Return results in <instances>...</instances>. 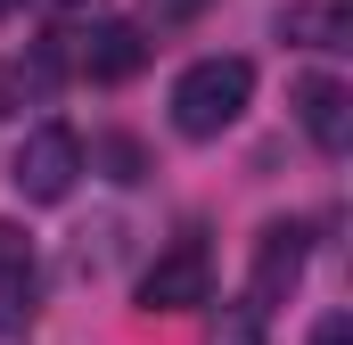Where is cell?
Listing matches in <instances>:
<instances>
[{"label": "cell", "mask_w": 353, "mask_h": 345, "mask_svg": "<svg viewBox=\"0 0 353 345\" xmlns=\"http://www.w3.org/2000/svg\"><path fill=\"white\" fill-rule=\"evenodd\" d=\"M247 99H255V66L247 58H197V66H181V83H173V132L222 140L247 115Z\"/></svg>", "instance_id": "cell-1"}, {"label": "cell", "mask_w": 353, "mask_h": 345, "mask_svg": "<svg viewBox=\"0 0 353 345\" xmlns=\"http://www.w3.org/2000/svg\"><path fill=\"white\" fill-rule=\"evenodd\" d=\"M74 172H83V140H74V124H33L25 148H17V165H8V181H17L25 206H58V197L74 189Z\"/></svg>", "instance_id": "cell-2"}, {"label": "cell", "mask_w": 353, "mask_h": 345, "mask_svg": "<svg viewBox=\"0 0 353 345\" xmlns=\"http://www.w3.org/2000/svg\"><path fill=\"white\" fill-rule=\"evenodd\" d=\"M197 304H214V255L181 239L140 271V313H197Z\"/></svg>", "instance_id": "cell-3"}, {"label": "cell", "mask_w": 353, "mask_h": 345, "mask_svg": "<svg viewBox=\"0 0 353 345\" xmlns=\"http://www.w3.org/2000/svg\"><path fill=\"white\" fill-rule=\"evenodd\" d=\"M296 279H304V222H263V230H255V279H247V304H255V313L288 304Z\"/></svg>", "instance_id": "cell-4"}, {"label": "cell", "mask_w": 353, "mask_h": 345, "mask_svg": "<svg viewBox=\"0 0 353 345\" xmlns=\"http://www.w3.org/2000/svg\"><path fill=\"white\" fill-rule=\"evenodd\" d=\"M66 66H74V75H90V83H132V75L148 66V33L107 17V25H90V33H74V41H66Z\"/></svg>", "instance_id": "cell-5"}, {"label": "cell", "mask_w": 353, "mask_h": 345, "mask_svg": "<svg viewBox=\"0 0 353 345\" xmlns=\"http://www.w3.org/2000/svg\"><path fill=\"white\" fill-rule=\"evenodd\" d=\"M296 124L312 132L321 157H345V140H353V90L337 83V75H304V83H296Z\"/></svg>", "instance_id": "cell-6"}, {"label": "cell", "mask_w": 353, "mask_h": 345, "mask_svg": "<svg viewBox=\"0 0 353 345\" xmlns=\"http://www.w3.org/2000/svg\"><path fill=\"white\" fill-rule=\"evenodd\" d=\"M33 288H41V255H33V239H25L17 222H0V313H8V321L33 313Z\"/></svg>", "instance_id": "cell-7"}, {"label": "cell", "mask_w": 353, "mask_h": 345, "mask_svg": "<svg viewBox=\"0 0 353 345\" xmlns=\"http://www.w3.org/2000/svg\"><path fill=\"white\" fill-rule=\"evenodd\" d=\"M279 33L304 41V50H345L353 41V8L345 0H296V8L279 17Z\"/></svg>", "instance_id": "cell-8"}, {"label": "cell", "mask_w": 353, "mask_h": 345, "mask_svg": "<svg viewBox=\"0 0 353 345\" xmlns=\"http://www.w3.org/2000/svg\"><path fill=\"white\" fill-rule=\"evenodd\" d=\"M205 345H263V313H255L247 296H230V304L214 313V337Z\"/></svg>", "instance_id": "cell-9"}, {"label": "cell", "mask_w": 353, "mask_h": 345, "mask_svg": "<svg viewBox=\"0 0 353 345\" xmlns=\"http://www.w3.org/2000/svg\"><path fill=\"white\" fill-rule=\"evenodd\" d=\"M90 157H99V165H115V181H140V148H132V140H99Z\"/></svg>", "instance_id": "cell-10"}, {"label": "cell", "mask_w": 353, "mask_h": 345, "mask_svg": "<svg viewBox=\"0 0 353 345\" xmlns=\"http://www.w3.org/2000/svg\"><path fill=\"white\" fill-rule=\"evenodd\" d=\"M205 0H148V25H181V17H197Z\"/></svg>", "instance_id": "cell-11"}, {"label": "cell", "mask_w": 353, "mask_h": 345, "mask_svg": "<svg viewBox=\"0 0 353 345\" xmlns=\"http://www.w3.org/2000/svg\"><path fill=\"white\" fill-rule=\"evenodd\" d=\"M312 345H353V321H345V313H329V321L312 329Z\"/></svg>", "instance_id": "cell-12"}, {"label": "cell", "mask_w": 353, "mask_h": 345, "mask_svg": "<svg viewBox=\"0 0 353 345\" xmlns=\"http://www.w3.org/2000/svg\"><path fill=\"white\" fill-rule=\"evenodd\" d=\"M8 90H17V75H8V66H0V107H8Z\"/></svg>", "instance_id": "cell-13"}, {"label": "cell", "mask_w": 353, "mask_h": 345, "mask_svg": "<svg viewBox=\"0 0 353 345\" xmlns=\"http://www.w3.org/2000/svg\"><path fill=\"white\" fill-rule=\"evenodd\" d=\"M58 8H90V0H58Z\"/></svg>", "instance_id": "cell-14"}, {"label": "cell", "mask_w": 353, "mask_h": 345, "mask_svg": "<svg viewBox=\"0 0 353 345\" xmlns=\"http://www.w3.org/2000/svg\"><path fill=\"white\" fill-rule=\"evenodd\" d=\"M8 8H17V0H0V17H8Z\"/></svg>", "instance_id": "cell-15"}]
</instances>
